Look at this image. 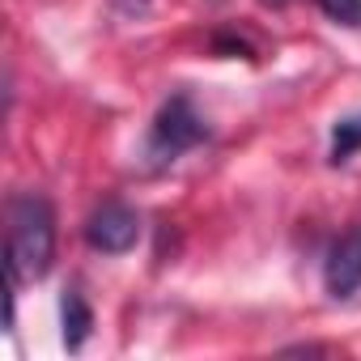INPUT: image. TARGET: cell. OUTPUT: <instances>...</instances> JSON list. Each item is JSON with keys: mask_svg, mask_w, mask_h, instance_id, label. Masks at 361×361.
I'll use <instances>...</instances> for the list:
<instances>
[{"mask_svg": "<svg viewBox=\"0 0 361 361\" xmlns=\"http://www.w3.org/2000/svg\"><path fill=\"white\" fill-rule=\"evenodd\" d=\"M51 259H56V209L35 192L13 196L9 200V238H5L9 281L13 285L43 281Z\"/></svg>", "mask_w": 361, "mask_h": 361, "instance_id": "obj_1", "label": "cell"}, {"mask_svg": "<svg viewBox=\"0 0 361 361\" xmlns=\"http://www.w3.org/2000/svg\"><path fill=\"white\" fill-rule=\"evenodd\" d=\"M204 140H209V128H204L200 111L192 106L188 94H174L170 102H161V111L149 128V157L153 161H174L178 153H188Z\"/></svg>", "mask_w": 361, "mask_h": 361, "instance_id": "obj_2", "label": "cell"}, {"mask_svg": "<svg viewBox=\"0 0 361 361\" xmlns=\"http://www.w3.org/2000/svg\"><path fill=\"white\" fill-rule=\"evenodd\" d=\"M140 238V213L123 200H106L85 221V243L102 255H128Z\"/></svg>", "mask_w": 361, "mask_h": 361, "instance_id": "obj_3", "label": "cell"}, {"mask_svg": "<svg viewBox=\"0 0 361 361\" xmlns=\"http://www.w3.org/2000/svg\"><path fill=\"white\" fill-rule=\"evenodd\" d=\"M323 285L331 298H353L361 289V226L344 230L331 243V251L323 259Z\"/></svg>", "mask_w": 361, "mask_h": 361, "instance_id": "obj_4", "label": "cell"}, {"mask_svg": "<svg viewBox=\"0 0 361 361\" xmlns=\"http://www.w3.org/2000/svg\"><path fill=\"white\" fill-rule=\"evenodd\" d=\"M60 319H64V344H68V353H81V344L90 340V327H94V310L81 298V289H64Z\"/></svg>", "mask_w": 361, "mask_h": 361, "instance_id": "obj_5", "label": "cell"}, {"mask_svg": "<svg viewBox=\"0 0 361 361\" xmlns=\"http://www.w3.org/2000/svg\"><path fill=\"white\" fill-rule=\"evenodd\" d=\"M357 153H361V115L336 119V128H331V166H344Z\"/></svg>", "mask_w": 361, "mask_h": 361, "instance_id": "obj_6", "label": "cell"}, {"mask_svg": "<svg viewBox=\"0 0 361 361\" xmlns=\"http://www.w3.org/2000/svg\"><path fill=\"white\" fill-rule=\"evenodd\" d=\"M314 5L340 26H361V0H314Z\"/></svg>", "mask_w": 361, "mask_h": 361, "instance_id": "obj_7", "label": "cell"}]
</instances>
